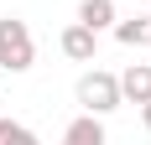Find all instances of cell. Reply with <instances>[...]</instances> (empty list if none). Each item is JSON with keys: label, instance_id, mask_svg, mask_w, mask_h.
<instances>
[{"label": "cell", "instance_id": "6", "mask_svg": "<svg viewBox=\"0 0 151 145\" xmlns=\"http://www.w3.org/2000/svg\"><path fill=\"white\" fill-rule=\"evenodd\" d=\"M115 42H120V47H151V16L115 21Z\"/></svg>", "mask_w": 151, "mask_h": 145}, {"label": "cell", "instance_id": "7", "mask_svg": "<svg viewBox=\"0 0 151 145\" xmlns=\"http://www.w3.org/2000/svg\"><path fill=\"white\" fill-rule=\"evenodd\" d=\"M78 21H83V26H94V31L115 26V0H83V5H78Z\"/></svg>", "mask_w": 151, "mask_h": 145}, {"label": "cell", "instance_id": "3", "mask_svg": "<svg viewBox=\"0 0 151 145\" xmlns=\"http://www.w3.org/2000/svg\"><path fill=\"white\" fill-rule=\"evenodd\" d=\"M58 47H63V57H73V62H94L99 57V31L83 26V21H73V26L58 36Z\"/></svg>", "mask_w": 151, "mask_h": 145}, {"label": "cell", "instance_id": "4", "mask_svg": "<svg viewBox=\"0 0 151 145\" xmlns=\"http://www.w3.org/2000/svg\"><path fill=\"white\" fill-rule=\"evenodd\" d=\"M120 99L125 104H146L151 99V62H130L120 72Z\"/></svg>", "mask_w": 151, "mask_h": 145}, {"label": "cell", "instance_id": "9", "mask_svg": "<svg viewBox=\"0 0 151 145\" xmlns=\"http://www.w3.org/2000/svg\"><path fill=\"white\" fill-rule=\"evenodd\" d=\"M141 124H146V130H151V99L141 104Z\"/></svg>", "mask_w": 151, "mask_h": 145}, {"label": "cell", "instance_id": "8", "mask_svg": "<svg viewBox=\"0 0 151 145\" xmlns=\"http://www.w3.org/2000/svg\"><path fill=\"white\" fill-rule=\"evenodd\" d=\"M37 135L26 130V124H16V119H0V145H31Z\"/></svg>", "mask_w": 151, "mask_h": 145}, {"label": "cell", "instance_id": "5", "mask_svg": "<svg viewBox=\"0 0 151 145\" xmlns=\"http://www.w3.org/2000/svg\"><path fill=\"white\" fill-rule=\"evenodd\" d=\"M63 140H68V145H104V119L83 109V114H78L73 124L63 130Z\"/></svg>", "mask_w": 151, "mask_h": 145}, {"label": "cell", "instance_id": "1", "mask_svg": "<svg viewBox=\"0 0 151 145\" xmlns=\"http://www.w3.org/2000/svg\"><path fill=\"white\" fill-rule=\"evenodd\" d=\"M31 62H37V42H31L26 21L0 16V68H5V72H26Z\"/></svg>", "mask_w": 151, "mask_h": 145}, {"label": "cell", "instance_id": "2", "mask_svg": "<svg viewBox=\"0 0 151 145\" xmlns=\"http://www.w3.org/2000/svg\"><path fill=\"white\" fill-rule=\"evenodd\" d=\"M78 104L89 109V114H109V109H120V78L115 72H104V68H94V72H83L78 78Z\"/></svg>", "mask_w": 151, "mask_h": 145}]
</instances>
